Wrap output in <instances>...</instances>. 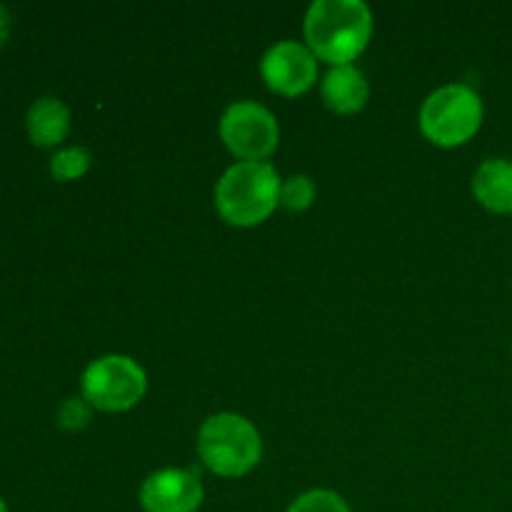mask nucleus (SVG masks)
I'll return each instance as SVG.
<instances>
[{
    "label": "nucleus",
    "instance_id": "nucleus-16",
    "mask_svg": "<svg viewBox=\"0 0 512 512\" xmlns=\"http://www.w3.org/2000/svg\"><path fill=\"white\" fill-rule=\"evenodd\" d=\"M8 35H10V15H8V10L0 5V48L5 45Z\"/></svg>",
    "mask_w": 512,
    "mask_h": 512
},
{
    "label": "nucleus",
    "instance_id": "nucleus-13",
    "mask_svg": "<svg viewBox=\"0 0 512 512\" xmlns=\"http://www.w3.org/2000/svg\"><path fill=\"white\" fill-rule=\"evenodd\" d=\"M315 185L308 175H293L280 185V205L290 213H303L313 205Z\"/></svg>",
    "mask_w": 512,
    "mask_h": 512
},
{
    "label": "nucleus",
    "instance_id": "nucleus-14",
    "mask_svg": "<svg viewBox=\"0 0 512 512\" xmlns=\"http://www.w3.org/2000/svg\"><path fill=\"white\" fill-rule=\"evenodd\" d=\"M288 512H350V508L333 490H310V493L300 495Z\"/></svg>",
    "mask_w": 512,
    "mask_h": 512
},
{
    "label": "nucleus",
    "instance_id": "nucleus-2",
    "mask_svg": "<svg viewBox=\"0 0 512 512\" xmlns=\"http://www.w3.org/2000/svg\"><path fill=\"white\" fill-rule=\"evenodd\" d=\"M280 185L283 180L270 163H235L218 180L215 208L225 223L253 228L280 205Z\"/></svg>",
    "mask_w": 512,
    "mask_h": 512
},
{
    "label": "nucleus",
    "instance_id": "nucleus-1",
    "mask_svg": "<svg viewBox=\"0 0 512 512\" xmlns=\"http://www.w3.org/2000/svg\"><path fill=\"white\" fill-rule=\"evenodd\" d=\"M373 15L363 0H315L305 15V40L315 58L350 65L368 48Z\"/></svg>",
    "mask_w": 512,
    "mask_h": 512
},
{
    "label": "nucleus",
    "instance_id": "nucleus-15",
    "mask_svg": "<svg viewBox=\"0 0 512 512\" xmlns=\"http://www.w3.org/2000/svg\"><path fill=\"white\" fill-rule=\"evenodd\" d=\"M90 403L85 398H68L58 410V425L65 430H83L90 423Z\"/></svg>",
    "mask_w": 512,
    "mask_h": 512
},
{
    "label": "nucleus",
    "instance_id": "nucleus-3",
    "mask_svg": "<svg viewBox=\"0 0 512 512\" xmlns=\"http://www.w3.org/2000/svg\"><path fill=\"white\" fill-rule=\"evenodd\" d=\"M198 453L208 470L220 478H243L260 463L263 440L243 415L218 413L200 428Z\"/></svg>",
    "mask_w": 512,
    "mask_h": 512
},
{
    "label": "nucleus",
    "instance_id": "nucleus-8",
    "mask_svg": "<svg viewBox=\"0 0 512 512\" xmlns=\"http://www.w3.org/2000/svg\"><path fill=\"white\" fill-rule=\"evenodd\" d=\"M145 512H195L203 505V483L195 468H165L148 475L140 488Z\"/></svg>",
    "mask_w": 512,
    "mask_h": 512
},
{
    "label": "nucleus",
    "instance_id": "nucleus-10",
    "mask_svg": "<svg viewBox=\"0 0 512 512\" xmlns=\"http://www.w3.org/2000/svg\"><path fill=\"white\" fill-rule=\"evenodd\" d=\"M473 195L493 213H512V160H485L473 175Z\"/></svg>",
    "mask_w": 512,
    "mask_h": 512
},
{
    "label": "nucleus",
    "instance_id": "nucleus-9",
    "mask_svg": "<svg viewBox=\"0 0 512 512\" xmlns=\"http://www.w3.org/2000/svg\"><path fill=\"white\" fill-rule=\"evenodd\" d=\"M320 93H323L325 105L333 113L350 115L363 110V105L368 103L370 88L363 70H358L355 65H338V68L325 75Z\"/></svg>",
    "mask_w": 512,
    "mask_h": 512
},
{
    "label": "nucleus",
    "instance_id": "nucleus-12",
    "mask_svg": "<svg viewBox=\"0 0 512 512\" xmlns=\"http://www.w3.org/2000/svg\"><path fill=\"white\" fill-rule=\"evenodd\" d=\"M90 153L85 148H65L50 158V175H53L58 183H68V180L83 178L90 170Z\"/></svg>",
    "mask_w": 512,
    "mask_h": 512
},
{
    "label": "nucleus",
    "instance_id": "nucleus-6",
    "mask_svg": "<svg viewBox=\"0 0 512 512\" xmlns=\"http://www.w3.org/2000/svg\"><path fill=\"white\" fill-rule=\"evenodd\" d=\"M220 138L240 163H265L278 148L280 128L268 108L253 100H238L220 120Z\"/></svg>",
    "mask_w": 512,
    "mask_h": 512
},
{
    "label": "nucleus",
    "instance_id": "nucleus-4",
    "mask_svg": "<svg viewBox=\"0 0 512 512\" xmlns=\"http://www.w3.org/2000/svg\"><path fill=\"white\" fill-rule=\"evenodd\" d=\"M480 125H483V100L465 83L438 88L420 108V130L430 143L440 148L468 143Z\"/></svg>",
    "mask_w": 512,
    "mask_h": 512
},
{
    "label": "nucleus",
    "instance_id": "nucleus-5",
    "mask_svg": "<svg viewBox=\"0 0 512 512\" xmlns=\"http://www.w3.org/2000/svg\"><path fill=\"white\" fill-rule=\"evenodd\" d=\"M148 378L128 355H105L83 373V398L103 413H123L143 400Z\"/></svg>",
    "mask_w": 512,
    "mask_h": 512
},
{
    "label": "nucleus",
    "instance_id": "nucleus-7",
    "mask_svg": "<svg viewBox=\"0 0 512 512\" xmlns=\"http://www.w3.org/2000/svg\"><path fill=\"white\" fill-rule=\"evenodd\" d=\"M260 73L270 90L295 98L313 88V83L318 80V58L305 45L295 43V40H283L263 55Z\"/></svg>",
    "mask_w": 512,
    "mask_h": 512
},
{
    "label": "nucleus",
    "instance_id": "nucleus-11",
    "mask_svg": "<svg viewBox=\"0 0 512 512\" xmlns=\"http://www.w3.org/2000/svg\"><path fill=\"white\" fill-rule=\"evenodd\" d=\"M25 128L38 148H55L70 133V110L58 98H40L25 115Z\"/></svg>",
    "mask_w": 512,
    "mask_h": 512
},
{
    "label": "nucleus",
    "instance_id": "nucleus-17",
    "mask_svg": "<svg viewBox=\"0 0 512 512\" xmlns=\"http://www.w3.org/2000/svg\"><path fill=\"white\" fill-rule=\"evenodd\" d=\"M0 512H10V510H8V505H5V500H3V498H0Z\"/></svg>",
    "mask_w": 512,
    "mask_h": 512
}]
</instances>
